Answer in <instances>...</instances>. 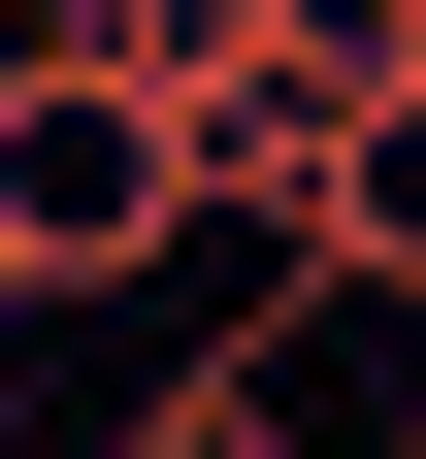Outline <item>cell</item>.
Wrapping results in <instances>:
<instances>
[{
	"label": "cell",
	"mask_w": 426,
	"mask_h": 459,
	"mask_svg": "<svg viewBox=\"0 0 426 459\" xmlns=\"http://www.w3.org/2000/svg\"><path fill=\"white\" fill-rule=\"evenodd\" d=\"M295 263H328L361 328H426V99H361V132H328V197H295Z\"/></svg>",
	"instance_id": "7a4b0ae2"
},
{
	"label": "cell",
	"mask_w": 426,
	"mask_h": 459,
	"mask_svg": "<svg viewBox=\"0 0 426 459\" xmlns=\"http://www.w3.org/2000/svg\"><path fill=\"white\" fill-rule=\"evenodd\" d=\"M197 99L132 66V33H0V296L66 328V296H164V263H197Z\"/></svg>",
	"instance_id": "6da1fadb"
},
{
	"label": "cell",
	"mask_w": 426,
	"mask_h": 459,
	"mask_svg": "<svg viewBox=\"0 0 426 459\" xmlns=\"http://www.w3.org/2000/svg\"><path fill=\"white\" fill-rule=\"evenodd\" d=\"M0 459H33V296H0Z\"/></svg>",
	"instance_id": "3957f363"
}]
</instances>
